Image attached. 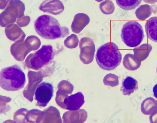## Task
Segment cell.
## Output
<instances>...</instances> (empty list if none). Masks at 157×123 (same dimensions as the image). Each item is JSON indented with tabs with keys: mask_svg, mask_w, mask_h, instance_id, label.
<instances>
[{
	"mask_svg": "<svg viewBox=\"0 0 157 123\" xmlns=\"http://www.w3.org/2000/svg\"><path fill=\"white\" fill-rule=\"evenodd\" d=\"M5 32L7 38L14 42L24 41L26 36L25 33L20 27L15 23L6 26Z\"/></svg>",
	"mask_w": 157,
	"mask_h": 123,
	"instance_id": "obj_11",
	"label": "cell"
},
{
	"mask_svg": "<svg viewBox=\"0 0 157 123\" xmlns=\"http://www.w3.org/2000/svg\"><path fill=\"white\" fill-rule=\"evenodd\" d=\"M149 120L151 123H157V109L150 114Z\"/></svg>",
	"mask_w": 157,
	"mask_h": 123,
	"instance_id": "obj_26",
	"label": "cell"
},
{
	"mask_svg": "<svg viewBox=\"0 0 157 123\" xmlns=\"http://www.w3.org/2000/svg\"><path fill=\"white\" fill-rule=\"evenodd\" d=\"M10 51L13 56L18 60H24L31 51L26 47L24 41L15 42L11 46Z\"/></svg>",
	"mask_w": 157,
	"mask_h": 123,
	"instance_id": "obj_13",
	"label": "cell"
},
{
	"mask_svg": "<svg viewBox=\"0 0 157 123\" xmlns=\"http://www.w3.org/2000/svg\"><path fill=\"white\" fill-rule=\"evenodd\" d=\"M64 6L59 0H45L40 5L39 9L44 12L57 15L63 12Z\"/></svg>",
	"mask_w": 157,
	"mask_h": 123,
	"instance_id": "obj_10",
	"label": "cell"
},
{
	"mask_svg": "<svg viewBox=\"0 0 157 123\" xmlns=\"http://www.w3.org/2000/svg\"><path fill=\"white\" fill-rule=\"evenodd\" d=\"M24 42L26 47L30 51L38 50L41 44L39 38L34 35L28 36L24 40Z\"/></svg>",
	"mask_w": 157,
	"mask_h": 123,
	"instance_id": "obj_20",
	"label": "cell"
},
{
	"mask_svg": "<svg viewBox=\"0 0 157 123\" xmlns=\"http://www.w3.org/2000/svg\"><path fill=\"white\" fill-rule=\"evenodd\" d=\"M53 94L52 84L47 82H43L36 87L35 92V99L37 106L45 107L52 99Z\"/></svg>",
	"mask_w": 157,
	"mask_h": 123,
	"instance_id": "obj_7",
	"label": "cell"
},
{
	"mask_svg": "<svg viewBox=\"0 0 157 123\" xmlns=\"http://www.w3.org/2000/svg\"><path fill=\"white\" fill-rule=\"evenodd\" d=\"M24 3L20 0H11L0 15V24L2 27L16 22L17 19L24 16Z\"/></svg>",
	"mask_w": 157,
	"mask_h": 123,
	"instance_id": "obj_6",
	"label": "cell"
},
{
	"mask_svg": "<svg viewBox=\"0 0 157 123\" xmlns=\"http://www.w3.org/2000/svg\"><path fill=\"white\" fill-rule=\"evenodd\" d=\"M155 0V1L156 2V1H155V0ZM144 2H148L149 3H152L154 2L152 0H144Z\"/></svg>",
	"mask_w": 157,
	"mask_h": 123,
	"instance_id": "obj_29",
	"label": "cell"
},
{
	"mask_svg": "<svg viewBox=\"0 0 157 123\" xmlns=\"http://www.w3.org/2000/svg\"><path fill=\"white\" fill-rule=\"evenodd\" d=\"M122 55L114 43H107L99 47L96 55V62L103 70L110 71L116 68L120 64Z\"/></svg>",
	"mask_w": 157,
	"mask_h": 123,
	"instance_id": "obj_2",
	"label": "cell"
},
{
	"mask_svg": "<svg viewBox=\"0 0 157 123\" xmlns=\"http://www.w3.org/2000/svg\"><path fill=\"white\" fill-rule=\"evenodd\" d=\"M79 46L80 49L79 58L81 61L85 64L91 63L95 51V46L93 40L89 37H83L80 40Z\"/></svg>",
	"mask_w": 157,
	"mask_h": 123,
	"instance_id": "obj_8",
	"label": "cell"
},
{
	"mask_svg": "<svg viewBox=\"0 0 157 123\" xmlns=\"http://www.w3.org/2000/svg\"><path fill=\"white\" fill-rule=\"evenodd\" d=\"M99 8L104 14L107 15L112 14L114 11L115 6L113 2L110 0H105L99 4Z\"/></svg>",
	"mask_w": 157,
	"mask_h": 123,
	"instance_id": "obj_22",
	"label": "cell"
},
{
	"mask_svg": "<svg viewBox=\"0 0 157 123\" xmlns=\"http://www.w3.org/2000/svg\"><path fill=\"white\" fill-rule=\"evenodd\" d=\"M117 5L126 10L134 9L138 6L142 0H116Z\"/></svg>",
	"mask_w": 157,
	"mask_h": 123,
	"instance_id": "obj_21",
	"label": "cell"
},
{
	"mask_svg": "<svg viewBox=\"0 0 157 123\" xmlns=\"http://www.w3.org/2000/svg\"><path fill=\"white\" fill-rule=\"evenodd\" d=\"M153 92L154 96L157 99V84H156L153 87Z\"/></svg>",
	"mask_w": 157,
	"mask_h": 123,
	"instance_id": "obj_28",
	"label": "cell"
},
{
	"mask_svg": "<svg viewBox=\"0 0 157 123\" xmlns=\"http://www.w3.org/2000/svg\"><path fill=\"white\" fill-rule=\"evenodd\" d=\"M34 28L39 35L46 39L63 38L69 33L67 27H61L56 18L47 14L41 15L37 18Z\"/></svg>",
	"mask_w": 157,
	"mask_h": 123,
	"instance_id": "obj_1",
	"label": "cell"
},
{
	"mask_svg": "<svg viewBox=\"0 0 157 123\" xmlns=\"http://www.w3.org/2000/svg\"><path fill=\"white\" fill-rule=\"evenodd\" d=\"M25 82V73L17 65L4 68L0 71V85L5 90H19L24 87Z\"/></svg>",
	"mask_w": 157,
	"mask_h": 123,
	"instance_id": "obj_3",
	"label": "cell"
},
{
	"mask_svg": "<svg viewBox=\"0 0 157 123\" xmlns=\"http://www.w3.org/2000/svg\"><path fill=\"white\" fill-rule=\"evenodd\" d=\"M79 39L76 35L72 34L68 36L64 40L65 46L69 49L76 47L78 45Z\"/></svg>",
	"mask_w": 157,
	"mask_h": 123,
	"instance_id": "obj_23",
	"label": "cell"
},
{
	"mask_svg": "<svg viewBox=\"0 0 157 123\" xmlns=\"http://www.w3.org/2000/svg\"><path fill=\"white\" fill-rule=\"evenodd\" d=\"M53 50L52 46L43 45L35 53H31L25 61L28 68L37 70L48 64L52 59Z\"/></svg>",
	"mask_w": 157,
	"mask_h": 123,
	"instance_id": "obj_5",
	"label": "cell"
},
{
	"mask_svg": "<svg viewBox=\"0 0 157 123\" xmlns=\"http://www.w3.org/2000/svg\"><path fill=\"white\" fill-rule=\"evenodd\" d=\"M138 88L137 81L131 76H128L123 80L121 90L124 95L129 96Z\"/></svg>",
	"mask_w": 157,
	"mask_h": 123,
	"instance_id": "obj_15",
	"label": "cell"
},
{
	"mask_svg": "<svg viewBox=\"0 0 157 123\" xmlns=\"http://www.w3.org/2000/svg\"><path fill=\"white\" fill-rule=\"evenodd\" d=\"M144 36L143 28L136 21H128L122 27L121 38L124 43L128 47H133L139 46L142 41Z\"/></svg>",
	"mask_w": 157,
	"mask_h": 123,
	"instance_id": "obj_4",
	"label": "cell"
},
{
	"mask_svg": "<svg viewBox=\"0 0 157 123\" xmlns=\"http://www.w3.org/2000/svg\"><path fill=\"white\" fill-rule=\"evenodd\" d=\"M141 62L137 59L133 55L128 53L124 57L123 64L125 68L130 71H134L139 68Z\"/></svg>",
	"mask_w": 157,
	"mask_h": 123,
	"instance_id": "obj_18",
	"label": "cell"
},
{
	"mask_svg": "<svg viewBox=\"0 0 157 123\" xmlns=\"http://www.w3.org/2000/svg\"><path fill=\"white\" fill-rule=\"evenodd\" d=\"M103 82L106 85L111 87H115L119 84L118 77L114 74L109 73L104 77Z\"/></svg>",
	"mask_w": 157,
	"mask_h": 123,
	"instance_id": "obj_24",
	"label": "cell"
},
{
	"mask_svg": "<svg viewBox=\"0 0 157 123\" xmlns=\"http://www.w3.org/2000/svg\"><path fill=\"white\" fill-rule=\"evenodd\" d=\"M30 20V18L29 16L24 15L17 19L16 23L20 27H23L28 25Z\"/></svg>",
	"mask_w": 157,
	"mask_h": 123,
	"instance_id": "obj_25",
	"label": "cell"
},
{
	"mask_svg": "<svg viewBox=\"0 0 157 123\" xmlns=\"http://www.w3.org/2000/svg\"><path fill=\"white\" fill-rule=\"evenodd\" d=\"M11 0H0V8L3 9L6 8Z\"/></svg>",
	"mask_w": 157,
	"mask_h": 123,
	"instance_id": "obj_27",
	"label": "cell"
},
{
	"mask_svg": "<svg viewBox=\"0 0 157 123\" xmlns=\"http://www.w3.org/2000/svg\"><path fill=\"white\" fill-rule=\"evenodd\" d=\"M145 28L148 38L157 42V17H152L148 19L146 22Z\"/></svg>",
	"mask_w": 157,
	"mask_h": 123,
	"instance_id": "obj_14",
	"label": "cell"
},
{
	"mask_svg": "<svg viewBox=\"0 0 157 123\" xmlns=\"http://www.w3.org/2000/svg\"><path fill=\"white\" fill-rule=\"evenodd\" d=\"M152 13L151 7L148 4L141 5L136 10L135 14L140 20H144L148 18Z\"/></svg>",
	"mask_w": 157,
	"mask_h": 123,
	"instance_id": "obj_19",
	"label": "cell"
},
{
	"mask_svg": "<svg viewBox=\"0 0 157 123\" xmlns=\"http://www.w3.org/2000/svg\"><path fill=\"white\" fill-rule=\"evenodd\" d=\"M140 109L143 114L150 115L157 109V100L151 97H147L142 101Z\"/></svg>",
	"mask_w": 157,
	"mask_h": 123,
	"instance_id": "obj_17",
	"label": "cell"
},
{
	"mask_svg": "<svg viewBox=\"0 0 157 123\" xmlns=\"http://www.w3.org/2000/svg\"><path fill=\"white\" fill-rule=\"evenodd\" d=\"M90 21L89 17L86 14L80 13L76 14L71 24L72 31L76 34L79 33L89 24Z\"/></svg>",
	"mask_w": 157,
	"mask_h": 123,
	"instance_id": "obj_12",
	"label": "cell"
},
{
	"mask_svg": "<svg viewBox=\"0 0 157 123\" xmlns=\"http://www.w3.org/2000/svg\"><path fill=\"white\" fill-rule=\"evenodd\" d=\"M156 73H157V68H156Z\"/></svg>",
	"mask_w": 157,
	"mask_h": 123,
	"instance_id": "obj_31",
	"label": "cell"
},
{
	"mask_svg": "<svg viewBox=\"0 0 157 123\" xmlns=\"http://www.w3.org/2000/svg\"><path fill=\"white\" fill-rule=\"evenodd\" d=\"M85 103L84 96L82 93L79 92L70 96L66 95L62 103V108L70 110H76L80 109Z\"/></svg>",
	"mask_w": 157,
	"mask_h": 123,
	"instance_id": "obj_9",
	"label": "cell"
},
{
	"mask_svg": "<svg viewBox=\"0 0 157 123\" xmlns=\"http://www.w3.org/2000/svg\"><path fill=\"white\" fill-rule=\"evenodd\" d=\"M96 1L99 2H101L104 0H95Z\"/></svg>",
	"mask_w": 157,
	"mask_h": 123,
	"instance_id": "obj_30",
	"label": "cell"
},
{
	"mask_svg": "<svg viewBox=\"0 0 157 123\" xmlns=\"http://www.w3.org/2000/svg\"><path fill=\"white\" fill-rule=\"evenodd\" d=\"M152 48L151 45L150 44L144 43L134 48L133 55L137 59L141 62L148 57Z\"/></svg>",
	"mask_w": 157,
	"mask_h": 123,
	"instance_id": "obj_16",
	"label": "cell"
}]
</instances>
